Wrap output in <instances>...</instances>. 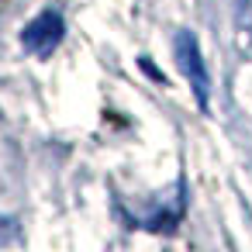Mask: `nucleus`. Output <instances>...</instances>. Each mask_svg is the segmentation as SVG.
<instances>
[{"label":"nucleus","instance_id":"f257e3e1","mask_svg":"<svg viewBox=\"0 0 252 252\" xmlns=\"http://www.w3.org/2000/svg\"><path fill=\"white\" fill-rule=\"evenodd\" d=\"M173 49H176L180 73H183L187 83L193 87V97H197L200 111H207V104H211V73H207V66H204V56H200V42H197V35H193V32H176Z\"/></svg>","mask_w":252,"mask_h":252},{"label":"nucleus","instance_id":"f03ea898","mask_svg":"<svg viewBox=\"0 0 252 252\" xmlns=\"http://www.w3.org/2000/svg\"><path fill=\"white\" fill-rule=\"evenodd\" d=\"M63 38H66V21L59 11H42L38 18H32L21 28V45L35 59H49L63 45Z\"/></svg>","mask_w":252,"mask_h":252}]
</instances>
